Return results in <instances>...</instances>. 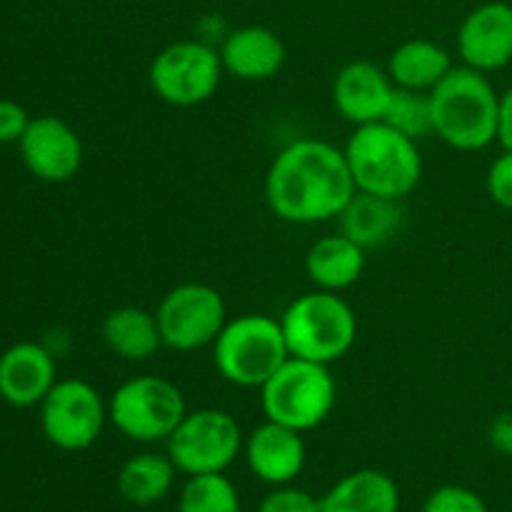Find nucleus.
Here are the masks:
<instances>
[{
	"label": "nucleus",
	"mask_w": 512,
	"mask_h": 512,
	"mask_svg": "<svg viewBox=\"0 0 512 512\" xmlns=\"http://www.w3.org/2000/svg\"><path fill=\"white\" fill-rule=\"evenodd\" d=\"M338 403L330 365L290 355L260 388V405L265 418L273 423L308 433L323 425Z\"/></svg>",
	"instance_id": "obj_6"
},
{
	"label": "nucleus",
	"mask_w": 512,
	"mask_h": 512,
	"mask_svg": "<svg viewBox=\"0 0 512 512\" xmlns=\"http://www.w3.org/2000/svg\"><path fill=\"white\" fill-rule=\"evenodd\" d=\"M258 512H320V498L293 485H275L260 500Z\"/></svg>",
	"instance_id": "obj_27"
},
{
	"label": "nucleus",
	"mask_w": 512,
	"mask_h": 512,
	"mask_svg": "<svg viewBox=\"0 0 512 512\" xmlns=\"http://www.w3.org/2000/svg\"><path fill=\"white\" fill-rule=\"evenodd\" d=\"M163 348L193 353L215 343L228 323L223 295L205 283H180L163 295L155 310Z\"/></svg>",
	"instance_id": "obj_11"
},
{
	"label": "nucleus",
	"mask_w": 512,
	"mask_h": 512,
	"mask_svg": "<svg viewBox=\"0 0 512 512\" xmlns=\"http://www.w3.org/2000/svg\"><path fill=\"white\" fill-rule=\"evenodd\" d=\"M218 53L225 73L245 83L275 78L288 58L283 38L265 25H243L230 30L225 33Z\"/></svg>",
	"instance_id": "obj_17"
},
{
	"label": "nucleus",
	"mask_w": 512,
	"mask_h": 512,
	"mask_svg": "<svg viewBox=\"0 0 512 512\" xmlns=\"http://www.w3.org/2000/svg\"><path fill=\"white\" fill-rule=\"evenodd\" d=\"M498 143L503 145V150H512V85L505 93H500Z\"/></svg>",
	"instance_id": "obj_31"
},
{
	"label": "nucleus",
	"mask_w": 512,
	"mask_h": 512,
	"mask_svg": "<svg viewBox=\"0 0 512 512\" xmlns=\"http://www.w3.org/2000/svg\"><path fill=\"white\" fill-rule=\"evenodd\" d=\"M290 355L333 365L353 350L358 340V315L340 293L310 290L280 315Z\"/></svg>",
	"instance_id": "obj_4"
},
{
	"label": "nucleus",
	"mask_w": 512,
	"mask_h": 512,
	"mask_svg": "<svg viewBox=\"0 0 512 512\" xmlns=\"http://www.w3.org/2000/svg\"><path fill=\"white\" fill-rule=\"evenodd\" d=\"M488 443L495 453L512 458V410H505L498 418H493L488 428Z\"/></svg>",
	"instance_id": "obj_30"
},
{
	"label": "nucleus",
	"mask_w": 512,
	"mask_h": 512,
	"mask_svg": "<svg viewBox=\"0 0 512 512\" xmlns=\"http://www.w3.org/2000/svg\"><path fill=\"white\" fill-rule=\"evenodd\" d=\"M38 408L45 440L65 453L93 448L110 423L100 390L80 378L58 380Z\"/></svg>",
	"instance_id": "obj_10"
},
{
	"label": "nucleus",
	"mask_w": 512,
	"mask_h": 512,
	"mask_svg": "<svg viewBox=\"0 0 512 512\" xmlns=\"http://www.w3.org/2000/svg\"><path fill=\"white\" fill-rule=\"evenodd\" d=\"M178 512H240V495L225 473L188 475L178 498Z\"/></svg>",
	"instance_id": "obj_24"
},
{
	"label": "nucleus",
	"mask_w": 512,
	"mask_h": 512,
	"mask_svg": "<svg viewBox=\"0 0 512 512\" xmlns=\"http://www.w3.org/2000/svg\"><path fill=\"white\" fill-rule=\"evenodd\" d=\"M395 83L388 70L373 60H353L343 65L333 80V105L348 123H380L388 113Z\"/></svg>",
	"instance_id": "obj_15"
},
{
	"label": "nucleus",
	"mask_w": 512,
	"mask_h": 512,
	"mask_svg": "<svg viewBox=\"0 0 512 512\" xmlns=\"http://www.w3.org/2000/svg\"><path fill=\"white\" fill-rule=\"evenodd\" d=\"M453 68L448 50L428 38H410L400 43L385 65L395 88L423 90V93H430Z\"/></svg>",
	"instance_id": "obj_22"
},
{
	"label": "nucleus",
	"mask_w": 512,
	"mask_h": 512,
	"mask_svg": "<svg viewBox=\"0 0 512 512\" xmlns=\"http://www.w3.org/2000/svg\"><path fill=\"white\" fill-rule=\"evenodd\" d=\"M218 48L205 40H178L160 50L148 70L153 93L173 108H195L218 93L223 80Z\"/></svg>",
	"instance_id": "obj_9"
},
{
	"label": "nucleus",
	"mask_w": 512,
	"mask_h": 512,
	"mask_svg": "<svg viewBox=\"0 0 512 512\" xmlns=\"http://www.w3.org/2000/svg\"><path fill=\"white\" fill-rule=\"evenodd\" d=\"M28 110L20 103L8 98H0V143L3 145H18L20 138L25 135L30 125Z\"/></svg>",
	"instance_id": "obj_29"
},
{
	"label": "nucleus",
	"mask_w": 512,
	"mask_h": 512,
	"mask_svg": "<svg viewBox=\"0 0 512 512\" xmlns=\"http://www.w3.org/2000/svg\"><path fill=\"white\" fill-rule=\"evenodd\" d=\"M110 425L133 443H160L188 415L183 390L160 375H135L108 400Z\"/></svg>",
	"instance_id": "obj_7"
},
{
	"label": "nucleus",
	"mask_w": 512,
	"mask_h": 512,
	"mask_svg": "<svg viewBox=\"0 0 512 512\" xmlns=\"http://www.w3.org/2000/svg\"><path fill=\"white\" fill-rule=\"evenodd\" d=\"M23 165L43 183H68L83 168V140L58 115H38L18 143Z\"/></svg>",
	"instance_id": "obj_12"
},
{
	"label": "nucleus",
	"mask_w": 512,
	"mask_h": 512,
	"mask_svg": "<svg viewBox=\"0 0 512 512\" xmlns=\"http://www.w3.org/2000/svg\"><path fill=\"white\" fill-rule=\"evenodd\" d=\"M175 463L170 455L158 453H138L123 463L118 470V485L120 498L135 508H150V505L160 503L168 498V493L175 485Z\"/></svg>",
	"instance_id": "obj_23"
},
{
	"label": "nucleus",
	"mask_w": 512,
	"mask_h": 512,
	"mask_svg": "<svg viewBox=\"0 0 512 512\" xmlns=\"http://www.w3.org/2000/svg\"><path fill=\"white\" fill-rule=\"evenodd\" d=\"M58 383L48 345L23 340L0 355V400L13 408H35Z\"/></svg>",
	"instance_id": "obj_14"
},
{
	"label": "nucleus",
	"mask_w": 512,
	"mask_h": 512,
	"mask_svg": "<svg viewBox=\"0 0 512 512\" xmlns=\"http://www.w3.org/2000/svg\"><path fill=\"white\" fill-rule=\"evenodd\" d=\"M103 343L115 358L128 363L150 360L163 348L158 318L138 305L113 308L103 320Z\"/></svg>",
	"instance_id": "obj_21"
},
{
	"label": "nucleus",
	"mask_w": 512,
	"mask_h": 512,
	"mask_svg": "<svg viewBox=\"0 0 512 512\" xmlns=\"http://www.w3.org/2000/svg\"><path fill=\"white\" fill-rule=\"evenodd\" d=\"M245 435L230 413L218 408L188 410L165 445L178 473H225L243 453Z\"/></svg>",
	"instance_id": "obj_8"
},
{
	"label": "nucleus",
	"mask_w": 512,
	"mask_h": 512,
	"mask_svg": "<svg viewBox=\"0 0 512 512\" xmlns=\"http://www.w3.org/2000/svg\"><path fill=\"white\" fill-rule=\"evenodd\" d=\"M365 253L368 250L360 248L348 235H325L305 253V273L318 290L343 293L363 278Z\"/></svg>",
	"instance_id": "obj_18"
},
{
	"label": "nucleus",
	"mask_w": 512,
	"mask_h": 512,
	"mask_svg": "<svg viewBox=\"0 0 512 512\" xmlns=\"http://www.w3.org/2000/svg\"><path fill=\"white\" fill-rule=\"evenodd\" d=\"M288 358L280 318L265 313L230 318L213 343V363L220 378L238 388H263Z\"/></svg>",
	"instance_id": "obj_5"
},
{
	"label": "nucleus",
	"mask_w": 512,
	"mask_h": 512,
	"mask_svg": "<svg viewBox=\"0 0 512 512\" xmlns=\"http://www.w3.org/2000/svg\"><path fill=\"white\" fill-rule=\"evenodd\" d=\"M458 53L463 65L495 73L512 63V5L490 0L463 18L458 28Z\"/></svg>",
	"instance_id": "obj_13"
},
{
	"label": "nucleus",
	"mask_w": 512,
	"mask_h": 512,
	"mask_svg": "<svg viewBox=\"0 0 512 512\" xmlns=\"http://www.w3.org/2000/svg\"><path fill=\"white\" fill-rule=\"evenodd\" d=\"M435 135L445 145L463 153H475L498 140L500 93L488 73L455 65L433 90Z\"/></svg>",
	"instance_id": "obj_2"
},
{
	"label": "nucleus",
	"mask_w": 512,
	"mask_h": 512,
	"mask_svg": "<svg viewBox=\"0 0 512 512\" xmlns=\"http://www.w3.org/2000/svg\"><path fill=\"white\" fill-rule=\"evenodd\" d=\"M485 185H488V195L495 205L512 210V150H503L490 163Z\"/></svg>",
	"instance_id": "obj_28"
},
{
	"label": "nucleus",
	"mask_w": 512,
	"mask_h": 512,
	"mask_svg": "<svg viewBox=\"0 0 512 512\" xmlns=\"http://www.w3.org/2000/svg\"><path fill=\"white\" fill-rule=\"evenodd\" d=\"M320 512H400L398 483L383 470H355L320 498Z\"/></svg>",
	"instance_id": "obj_19"
},
{
	"label": "nucleus",
	"mask_w": 512,
	"mask_h": 512,
	"mask_svg": "<svg viewBox=\"0 0 512 512\" xmlns=\"http://www.w3.org/2000/svg\"><path fill=\"white\" fill-rule=\"evenodd\" d=\"M383 123L393 125L395 130H400L403 135H408V138L415 140V143H420V140L435 135L433 103H430V93H423V90L395 88Z\"/></svg>",
	"instance_id": "obj_25"
},
{
	"label": "nucleus",
	"mask_w": 512,
	"mask_h": 512,
	"mask_svg": "<svg viewBox=\"0 0 512 512\" xmlns=\"http://www.w3.org/2000/svg\"><path fill=\"white\" fill-rule=\"evenodd\" d=\"M423 512H490L485 500L465 485H440L425 498Z\"/></svg>",
	"instance_id": "obj_26"
},
{
	"label": "nucleus",
	"mask_w": 512,
	"mask_h": 512,
	"mask_svg": "<svg viewBox=\"0 0 512 512\" xmlns=\"http://www.w3.org/2000/svg\"><path fill=\"white\" fill-rule=\"evenodd\" d=\"M338 220L340 233L355 240L360 248L373 250L383 248L398 235L400 225H403V208H400V200L355 190Z\"/></svg>",
	"instance_id": "obj_20"
},
{
	"label": "nucleus",
	"mask_w": 512,
	"mask_h": 512,
	"mask_svg": "<svg viewBox=\"0 0 512 512\" xmlns=\"http://www.w3.org/2000/svg\"><path fill=\"white\" fill-rule=\"evenodd\" d=\"M355 195L345 150L328 140L300 138L285 145L265 175V200L280 220L313 225L338 218Z\"/></svg>",
	"instance_id": "obj_1"
},
{
	"label": "nucleus",
	"mask_w": 512,
	"mask_h": 512,
	"mask_svg": "<svg viewBox=\"0 0 512 512\" xmlns=\"http://www.w3.org/2000/svg\"><path fill=\"white\" fill-rule=\"evenodd\" d=\"M355 190L403 200L423 178V155L415 140L388 123L358 125L345 143Z\"/></svg>",
	"instance_id": "obj_3"
},
{
	"label": "nucleus",
	"mask_w": 512,
	"mask_h": 512,
	"mask_svg": "<svg viewBox=\"0 0 512 512\" xmlns=\"http://www.w3.org/2000/svg\"><path fill=\"white\" fill-rule=\"evenodd\" d=\"M243 455L250 473L275 488V485H290L303 473L308 450H305L303 433L265 418V423L250 430L245 438Z\"/></svg>",
	"instance_id": "obj_16"
}]
</instances>
